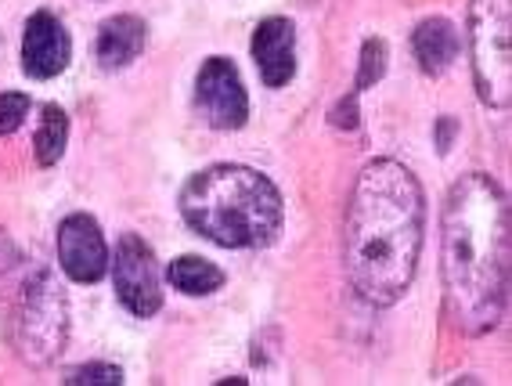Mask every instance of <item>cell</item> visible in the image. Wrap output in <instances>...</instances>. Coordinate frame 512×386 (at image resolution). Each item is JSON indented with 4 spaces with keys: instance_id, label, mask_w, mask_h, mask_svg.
I'll return each mask as SVG.
<instances>
[{
    "instance_id": "cell-8",
    "label": "cell",
    "mask_w": 512,
    "mask_h": 386,
    "mask_svg": "<svg viewBox=\"0 0 512 386\" xmlns=\"http://www.w3.org/2000/svg\"><path fill=\"white\" fill-rule=\"evenodd\" d=\"M58 260H62L65 275L83 285L101 282V278L109 275L112 257L94 217H87V213H69V217L58 224Z\"/></svg>"
},
{
    "instance_id": "cell-7",
    "label": "cell",
    "mask_w": 512,
    "mask_h": 386,
    "mask_svg": "<svg viewBox=\"0 0 512 386\" xmlns=\"http://www.w3.org/2000/svg\"><path fill=\"white\" fill-rule=\"evenodd\" d=\"M195 109L213 130H238L249 120L242 76L228 58H206L195 76Z\"/></svg>"
},
{
    "instance_id": "cell-11",
    "label": "cell",
    "mask_w": 512,
    "mask_h": 386,
    "mask_svg": "<svg viewBox=\"0 0 512 386\" xmlns=\"http://www.w3.org/2000/svg\"><path fill=\"white\" fill-rule=\"evenodd\" d=\"M148 26L138 15H116V19L101 22L98 29V62L101 69H123L145 51Z\"/></svg>"
},
{
    "instance_id": "cell-4",
    "label": "cell",
    "mask_w": 512,
    "mask_h": 386,
    "mask_svg": "<svg viewBox=\"0 0 512 386\" xmlns=\"http://www.w3.org/2000/svg\"><path fill=\"white\" fill-rule=\"evenodd\" d=\"M69 340V304L65 289L51 275V267H37L19 285V300L11 311V347L29 365H51Z\"/></svg>"
},
{
    "instance_id": "cell-15",
    "label": "cell",
    "mask_w": 512,
    "mask_h": 386,
    "mask_svg": "<svg viewBox=\"0 0 512 386\" xmlns=\"http://www.w3.org/2000/svg\"><path fill=\"white\" fill-rule=\"evenodd\" d=\"M26 116H29V94H22V91L0 94V138L15 134Z\"/></svg>"
},
{
    "instance_id": "cell-14",
    "label": "cell",
    "mask_w": 512,
    "mask_h": 386,
    "mask_svg": "<svg viewBox=\"0 0 512 386\" xmlns=\"http://www.w3.org/2000/svg\"><path fill=\"white\" fill-rule=\"evenodd\" d=\"M65 141H69V116L58 105H44L40 109V127L33 134V156L40 166H55L65 152Z\"/></svg>"
},
{
    "instance_id": "cell-6",
    "label": "cell",
    "mask_w": 512,
    "mask_h": 386,
    "mask_svg": "<svg viewBox=\"0 0 512 386\" xmlns=\"http://www.w3.org/2000/svg\"><path fill=\"white\" fill-rule=\"evenodd\" d=\"M112 282H116L119 304L138 318H152L163 307V285H159L156 253L141 235L127 231L116 242V260H109Z\"/></svg>"
},
{
    "instance_id": "cell-3",
    "label": "cell",
    "mask_w": 512,
    "mask_h": 386,
    "mask_svg": "<svg viewBox=\"0 0 512 386\" xmlns=\"http://www.w3.org/2000/svg\"><path fill=\"white\" fill-rule=\"evenodd\" d=\"M184 224L224 249H260L278 239L282 195L260 170L238 163L206 166L181 188Z\"/></svg>"
},
{
    "instance_id": "cell-2",
    "label": "cell",
    "mask_w": 512,
    "mask_h": 386,
    "mask_svg": "<svg viewBox=\"0 0 512 386\" xmlns=\"http://www.w3.org/2000/svg\"><path fill=\"white\" fill-rule=\"evenodd\" d=\"M440 260L458 329L491 332L509 304V203L494 177L469 174L451 184Z\"/></svg>"
},
{
    "instance_id": "cell-13",
    "label": "cell",
    "mask_w": 512,
    "mask_h": 386,
    "mask_svg": "<svg viewBox=\"0 0 512 386\" xmlns=\"http://www.w3.org/2000/svg\"><path fill=\"white\" fill-rule=\"evenodd\" d=\"M166 282L184 296H210L224 285V271L206 257H177L166 267Z\"/></svg>"
},
{
    "instance_id": "cell-12",
    "label": "cell",
    "mask_w": 512,
    "mask_h": 386,
    "mask_svg": "<svg viewBox=\"0 0 512 386\" xmlns=\"http://www.w3.org/2000/svg\"><path fill=\"white\" fill-rule=\"evenodd\" d=\"M458 29L451 26L448 19H426L415 26V37H412V51H415V62L422 65V73L440 76L444 69H451V62L458 58Z\"/></svg>"
},
{
    "instance_id": "cell-5",
    "label": "cell",
    "mask_w": 512,
    "mask_h": 386,
    "mask_svg": "<svg viewBox=\"0 0 512 386\" xmlns=\"http://www.w3.org/2000/svg\"><path fill=\"white\" fill-rule=\"evenodd\" d=\"M469 40H473V80L480 102L505 109L512 91V0H473Z\"/></svg>"
},
{
    "instance_id": "cell-10",
    "label": "cell",
    "mask_w": 512,
    "mask_h": 386,
    "mask_svg": "<svg viewBox=\"0 0 512 386\" xmlns=\"http://www.w3.org/2000/svg\"><path fill=\"white\" fill-rule=\"evenodd\" d=\"M253 62L267 87H285L296 73V26L282 15L264 19L253 29Z\"/></svg>"
},
{
    "instance_id": "cell-1",
    "label": "cell",
    "mask_w": 512,
    "mask_h": 386,
    "mask_svg": "<svg viewBox=\"0 0 512 386\" xmlns=\"http://www.w3.org/2000/svg\"><path fill=\"white\" fill-rule=\"evenodd\" d=\"M426 199L412 170L397 159H372L357 174L347 210V275L361 300L394 307L415 278L422 253Z\"/></svg>"
},
{
    "instance_id": "cell-18",
    "label": "cell",
    "mask_w": 512,
    "mask_h": 386,
    "mask_svg": "<svg viewBox=\"0 0 512 386\" xmlns=\"http://www.w3.org/2000/svg\"><path fill=\"white\" fill-rule=\"evenodd\" d=\"M15 264H19V246L11 242L8 231H0V275H8Z\"/></svg>"
},
{
    "instance_id": "cell-9",
    "label": "cell",
    "mask_w": 512,
    "mask_h": 386,
    "mask_svg": "<svg viewBox=\"0 0 512 386\" xmlns=\"http://www.w3.org/2000/svg\"><path fill=\"white\" fill-rule=\"evenodd\" d=\"M69 55H73V44L62 19L55 11H37L22 33V69L33 80H51L69 65Z\"/></svg>"
},
{
    "instance_id": "cell-17",
    "label": "cell",
    "mask_w": 512,
    "mask_h": 386,
    "mask_svg": "<svg viewBox=\"0 0 512 386\" xmlns=\"http://www.w3.org/2000/svg\"><path fill=\"white\" fill-rule=\"evenodd\" d=\"M69 386H119L123 383V372L116 365H80L65 376Z\"/></svg>"
},
{
    "instance_id": "cell-16",
    "label": "cell",
    "mask_w": 512,
    "mask_h": 386,
    "mask_svg": "<svg viewBox=\"0 0 512 386\" xmlns=\"http://www.w3.org/2000/svg\"><path fill=\"white\" fill-rule=\"evenodd\" d=\"M386 73V44L383 40H365L361 47V76H357V91L372 87Z\"/></svg>"
}]
</instances>
